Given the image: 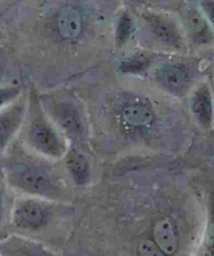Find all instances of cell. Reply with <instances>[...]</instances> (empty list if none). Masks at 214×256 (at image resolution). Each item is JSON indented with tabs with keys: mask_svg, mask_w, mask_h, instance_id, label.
I'll return each mask as SVG.
<instances>
[{
	"mask_svg": "<svg viewBox=\"0 0 214 256\" xmlns=\"http://www.w3.org/2000/svg\"><path fill=\"white\" fill-rule=\"evenodd\" d=\"M146 18L154 34L165 44L175 47H178L181 44V37L178 31L170 21L153 14L148 16Z\"/></svg>",
	"mask_w": 214,
	"mask_h": 256,
	"instance_id": "8",
	"label": "cell"
},
{
	"mask_svg": "<svg viewBox=\"0 0 214 256\" xmlns=\"http://www.w3.org/2000/svg\"><path fill=\"white\" fill-rule=\"evenodd\" d=\"M58 28L60 36L67 40H73L80 36L82 28L80 14L73 8H64L58 17Z\"/></svg>",
	"mask_w": 214,
	"mask_h": 256,
	"instance_id": "9",
	"label": "cell"
},
{
	"mask_svg": "<svg viewBox=\"0 0 214 256\" xmlns=\"http://www.w3.org/2000/svg\"><path fill=\"white\" fill-rule=\"evenodd\" d=\"M130 28H132V23H130V18L128 16H123L120 18L119 24H118V40L124 42L130 34Z\"/></svg>",
	"mask_w": 214,
	"mask_h": 256,
	"instance_id": "19",
	"label": "cell"
},
{
	"mask_svg": "<svg viewBox=\"0 0 214 256\" xmlns=\"http://www.w3.org/2000/svg\"><path fill=\"white\" fill-rule=\"evenodd\" d=\"M158 79L170 90H181L189 83V74L184 67L168 64L158 72Z\"/></svg>",
	"mask_w": 214,
	"mask_h": 256,
	"instance_id": "11",
	"label": "cell"
},
{
	"mask_svg": "<svg viewBox=\"0 0 214 256\" xmlns=\"http://www.w3.org/2000/svg\"><path fill=\"white\" fill-rule=\"evenodd\" d=\"M67 171L74 184L86 185L89 182L90 166L86 158L76 150H70L66 159Z\"/></svg>",
	"mask_w": 214,
	"mask_h": 256,
	"instance_id": "7",
	"label": "cell"
},
{
	"mask_svg": "<svg viewBox=\"0 0 214 256\" xmlns=\"http://www.w3.org/2000/svg\"><path fill=\"white\" fill-rule=\"evenodd\" d=\"M153 114L149 108L142 105L129 106L123 110L124 122L132 126H144L153 120Z\"/></svg>",
	"mask_w": 214,
	"mask_h": 256,
	"instance_id": "15",
	"label": "cell"
},
{
	"mask_svg": "<svg viewBox=\"0 0 214 256\" xmlns=\"http://www.w3.org/2000/svg\"><path fill=\"white\" fill-rule=\"evenodd\" d=\"M192 112L196 120L204 128H208L211 124L212 118V106L211 96L206 88L199 89L194 95L191 104Z\"/></svg>",
	"mask_w": 214,
	"mask_h": 256,
	"instance_id": "12",
	"label": "cell"
},
{
	"mask_svg": "<svg viewBox=\"0 0 214 256\" xmlns=\"http://www.w3.org/2000/svg\"><path fill=\"white\" fill-rule=\"evenodd\" d=\"M1 166L8 187L21 195L62 202L63 185L48 162L34 156L12 158Z\"/></svg>",
	"mask_w": 214,
	"mask_h": 256,
	"instance_id": "1",
	"label": "cell"
},
{
	"mask_svg": "<svg viewBox=\"0 0 214 256\" xmlns=\"http://www.w3.org/2000/svg\"><path fill=\"white\" fill-rule=\"evenodd\" d=\"M8 184L0 166V240L6 238L10 234V211L8 204Z\"/></svg>",
	"mask_w": 214,
	"mask_h": 256,
	"instance_id": "14",
	"label": "cell"
},
{
	"mask_svg": "<svg viewBox=\"0 0 214 256\" xmlns=\"http://www.w3.org/2000/svg\"><path fill=\"white\" fill-rule=\"evenodd\" d=\"M148 64V60L144 57H134L132 59L122 62L120 70L126 73H136L145 69Z\"/></svg>",
	"mask_w": 214,
	"mask_h": 256,
	"instance_id": "17",
	"label": "cell"
},
{
	"mask_svg": "<svg viewBox=\"0 0 214 256\" xmlns=\"http://www.w3.org/2000/svg\"><path fill=\"white\" fill-rule=\"evenodd\" d=\"M156 244L164 253L171 254L176 250V236L174 226L169 220H160L153 228Z\"/></svg>",
	"mask_w": 214,
	"mask_h": 256,
	"instance_id": "10",
	"label": "cell"
},
{
	"mask_svg": "<svg viewBox=\"0 0 214 256\" xmlns=\"http://www.w3.org/2000/svg\"><path fill=\"white\" fill-rule=\"evenodd\" d=\"M0 256H59L40 241L10 233L0 240Z\"/></svg>",
	"mask_w": 214,
	"mask_h": 256,
	"instance_id": "4",
	"label": "cell"
},
{
	"mask_svg": "<svg viewBox=\"0 0 214 256\" xmlns=\"http://www.w3.org/2000/svg\"><path fill=\"white\" fill-rule=\"evenodd\" d=\"M20 92L21 89L17 86H0V110L18 99Z\"/></svg>",
	"mask_w": 214,
	"mask_h": 256,
	"instance_id": "16",
	"label": "cell"
},
{
	"mask_svg": "<svg viewBox=\"0 0 214 256\" xmlns=\"http://www.w3.org/2000/svg\"><path fill=\"white\" fill-rule=\"evenodd\" d=\"M186 21L189 34L196 43L204 44L211 40L212 31L198 11H190Z\"/></svg>",
	"mask_w": 214,
	"mask_h": 256,
	"instance_id": "13",
	"label": "cell"
},
{
	"mask_svg": "<svg viewBox=\"0 0 214 256\" xmlns=\"http://www.w3.org/2000/svg\"><path fill=\"white\" fill-rule=\"evenodd\" d=\"M26 100H17L0 110V154L13 140L27 116Z\"/></svg>",
	"mask_w": 214,
	"mask_h": 256,
	"instance_id": "5",
	"label": "cell"
},
{
	"mask_svg": "<svg viewBox=\"0 0 214 256\" xmlns=\"http://www.w3.org/2000/svg\"><path fill=\"white\" fill-rule=\"evenodd\" d=\"M140 256H165L156 243L148 240L140 243Z\"/></svg>",
	"mask_w": 214,
	"mask_h": 256,
	"instance_id": "18",
	"label": "cell"
},
{
	"mask_svg": "<svg viewBox=\"0 0 214 256\" xmlns=\"http://www.w3.org/2000/svg\"><path fill=\"white\" fill-rule=\"evenodd\" d=\"M202 8L204 10V13L209 20L214 26V1H202L200 4Z\"/></svg>",
	"mask_w": 214,
	"mask_h": 256,
	"instance_id": "20",
	"label": "cell"
},
{
	"mask_svg": "<svg viewBox=\"0 0 214 256\" xmlns=\"http://www.w3.org/2000/svg\"><path fill=\"white\" fill-rule=\"evenodd\" d=\"M50 118L70 138L80 139L84 132L82 118L76 106L68 102L54 103L50 106Z\"/></svg>",
	"mask_w": 214,
	"mask_h": 256,
	"instance_id": "6",
	"label": "cell"
},
{
	"mask_svg": "<svg viewBox=\"0 0 214 256\" xmlns=\"http://www.w3.org/2000/svg\"><path fill=\"white\" fill-rule=\"evenodd\" d=\"M26 126V140L31 148L48 159L60 158L66 152V146L56 126L40 106L30 108Z\"/></svg>",
	"mask_w": 214,
	"mask_h": 256,
	"instance_id": "3",
	"label": "cell"
},
{
	"mask_svg": "<svg viewBox=\"0 0 214 256\" xmlns=\"http://www.w3.org/2000/svg\"><path fill=\"white\" fill-rule=\"evenodd\" d=\"M62 202L21 195L11 204L10 228L21 236H36L56 224Z\"/></svg>",
	"mask_w": 214,
	"mask_h": 256,
	"instance_id": "2",
	"label": "cell"
}]
</instances>
